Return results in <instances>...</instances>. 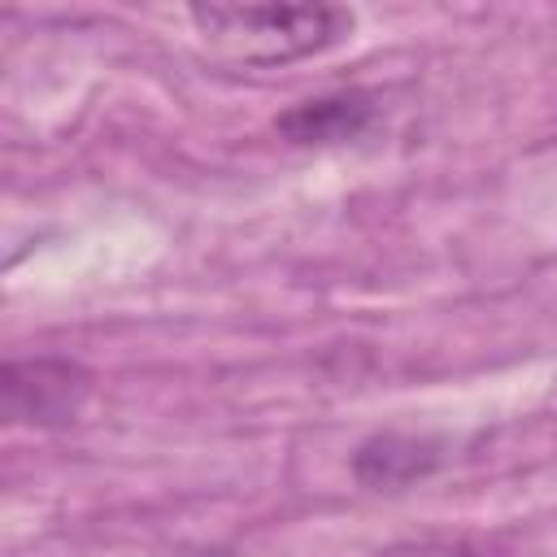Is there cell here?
Wrapping results in <instances>:
<instances>
[{
    "instance_id": "6da1fadb",
    "label": "cell",
    "mask_w": 557,
    "mask_h": 557,
    "mask_svg": "<svg viewBox=\"0 0 557 557\" xmlns=\"http://www.w3.org/2000/svg\"><path fill=\"white\" fill-rule=\"evenodd\" d=\"M187 17L213 57L244 65L300 61L352 35L339 4H191Z\"/></svg>"
},
{
    "instance_id": "7a4b0ae2",
    "label": "cell",
    "mask_w": 557,
    "mask_h": 557,
    "mask_svg": "<svg viewBox=\"0 0 557 557\" xmlns=\"http://www.w3.org/2000/svg\"><path fill=\"white\" fill-rule=\"evenodd\" d=\"M91 396V370L70 357H13L0 370V405L22 426H70Z\"/></svg>"
},
{
    "instance_id": "3957f363",
    "label": "cell",
    "mask_w": 557,
    "mask_h": 557,
    "mask_svg": "<svg viewBox=\"0 0 557 557\" xmlns=\"http://www.w3.org/2000/svg\"><path fill=\"white\" fill-rule=\"evenodd\" d=\"M374 122V96L370 91H331L309 96L274 117V131L287 144H344L357 139Z\"/></svg>"
},
{
    "instance_id": "277c9868",
    "label": "cell",
    "mask_w": 557,
    "mask_h": 557,
    "mask_svg": "<svg viewBox=\"0 0 557 557\" xmlns=\"http://www.w3.org/2000/svg\"><path fill=\"white\" fill-rule=\"evenodd\" d=\"M440 466V444L431 440H413V435H370L357 453H352V474L366 483V487H379V492H396L422 474H431Z\"/></svg>"
},
{
    "instance_id": "5b68a950",
    "label": "cell",
    "mask_w": 557,
    "mask_h": 557,
    "mask_svg": "<svg viewBox=\"0 0 557 557\" xmlns=\"http://www.w3.org/2000/svg\"><path fill=\"white\" fill-rule=\"evenodd\" d=\"M374 557H487V548L466 535H422V540H396Z\"/></svg>"
}]
</instances>
